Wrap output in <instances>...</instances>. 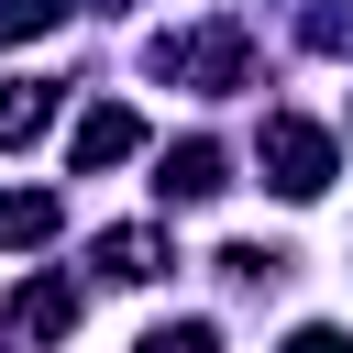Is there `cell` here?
I'll return each mask as SVG.
<instances>
[{
    "instance_id": "7",
    "label": "cell",
    "mask_w": 353,
    "mask_h": 353,
    "mask_svg": "<svg viewBox=\"0 0 353 353\" xmlns=\"http://www.w3.org/2000/svg\"><path fill=\"white\" fill-rule=\"evenodd\" d=\"M176 254H165V232L154 221H121V232H99V276H121V287H154Z\"/></svg>"
},
{
    "instance_id": "2",
    "label": "cell",
    "mask_w": 353,
    "mask_h": 353,
    "mask_svg": "<svg viewBox=\"0 0 353 353\" xmlns=\"http://www.w3.org/2000/svg\"><path fill=\"white\" fill-rule=\"evenodd\" d=\"M265 188H276V199H320V188H331V132L298 121V110H276V121H265Z\"/></svg>"
},
{
    "instance_id": "11",
    "label": "cell",
    "mask_w": 353,
    "mask_h": 353,
    "mask_svg": "<svg viewBox=\"0 0 353 353\" xmlns=\"http://www.w3.org/2000/svg\"><path fill=\"white\" fill-rule=\"evenodd\" d=\"M276 353H353V331H331V320H298V331H287Z\"/></svg>"
},
{
    "instance_id": "3",
    "label": "cell",
    "mask_w": 353,
    "mask_h": 353,
    "mask_svg": "<svg viewBox=\"0 0 353 353\" xmlns=\"http://www.w3.org/2000/svg\"><path fill=\"white\" fill-rule=\"evenodd\" d=\"M232 188V154L210 143V132H188V143H165V176H154V199H176V210H199V199H221Z\"/></svg>"
},
{
    "instance_id": "6",
    "label": "cell",
    "mask_w": 353,
    "mask_h": 353,
    "mask_svg": "<svg viewBox=\"0 0 353 353\" xmlns=\"http://www.w3.org/2000/svg\"><path fill=\"white\" fill-rule=\"evenodd\" d=\"M66 232V199L55 188H0V254H44Z\"/></svg>"
},
{
    "instance_id": "4",
    "label": "cell",
    "mask_w": 353,
    "mask_h": 353,
    "mask_svg": "<svg viewBox=\"0 0 353 353\" xmlns=\"http://www.w3.org/2000/svg\"><path fill=\"white\" fill-rule=\"evenodd\" d=\"M66 154H77V176H88V165H121V154H143V121H132L121 99H88L77 132H66Z\"/></svg>"
},
{
    "instance_id": "10",
    "label": "cell",
    "mask_w": 353,
    "mask_h": 353,
    "mask_svg": "<svg viewBox=\"0 0 353 353\" xmlns=\"http://www.w3.org/2000/svg\"><path fill=\"white\" fill-rule=\"evenodd\" d=\"M132 353H221V331H210V320H154Z\"/></svg>"
},
{
    "instance_id": "1",
    "label": "cell",
    "mask_w": 353,
    "mask_h": 353,
    "mask_svg": "<svg viewBox=\"0 0 353 353\" xmlns=\"http://www.w3.org/2000/svg\"><path fill=\"white\" fill-rule=\"evenodd\" d=\"M154 77H188V88H254V44H243V22H199V33H165L154 44Z\"/></svg>"
},
{
    "instance_id": "8",
    "label": "cell",
    "mask_w": 353,
    "mask_h": 353,
    "mask_svg": "<svg viewBox=\"0 0 353 353\" xmlns=\"http://www.w3.org/2000/svg\"><path fill=\"white\" fill-rule=\"evenodd\" d=\"M44 121H55V77H11L0 88V154H22Z\"/></svg>"
},
{
    "instance_id": "5",
    "label": "cell",
    "mask_w": 353,
    "mask_h": 353,
    "mask_svg": "<svg viewBox=\"0 0 353 353\" xmlns=\"http://www.w3.org/2000/svg\"><path fill=\"white\" fill-rule=\"evenodd\" d=\"M77 309H88L77 276H33V287L11 298V331H22V342H55V331H77Z\"/></svg>"
},
{
    "instance_id": "9",
    "label": "cell",
    "mask_w": 353,
    "mask_h": 353,
    "mask_svg": "<svg viewBox=\"0 0 353 353\" xmlns=\"http://www.w3.org/2000/svg\"><path fill=\"white\" fill-rule=\"evenodd\" d=\"M55 22H66V0H0V44H33Z\"/></svg>"
},
{
    "instance_id": "12",
    "label": "cell",
    "mask_w": 353,
    "mask_h": 353,
    "mask_svg": "<svg viewBox=\"0 0 353 353\" xmlns=\"http://www.w3.org/2000/svg\"><path fill=\"white\" fill-rule=\"evenodd\" d=\"M309 44H331V55H342V44H353V11H320V22H309Z\"/></svg>"
}]
</instances>
